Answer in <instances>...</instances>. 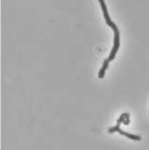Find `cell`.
<instances>
[{
	"label": "cell",
	"instance_id": "cell-1",
	"mask_svg": "<svg viewBox=\"0 0 149 150\" xmlns=\"http://www.w3.org/2000/svg\"><path fill=\"white\" fill-rule=\"evenodd\" d=\"M99 2H100V6H101V9H102V12H103V16H104V19L106 21V23L109 26L112 27V29L114 30V33L113 49H112V52H111V54L109 55V57L104 60V63H103V65H102V67H101L100 72H99V78L102 79V78H104L105 71H106L107 68H108L109 63L111 62L112 60L114 59L116 53H117V51L119 49V46H120V33H119V29H118L117 25H116L115 23L111 20V18L109 16V13H108V9H107V7H106V4L104 2V0H99Z\"/></svg>",
	"mask_w": 149,
	"mask_h": 150
},
{
	"label": "cell",
	"instance_id": "cell-2",
	"mask_svg": "<svg viewBox=\"0 0 149 150\" xmlns=\"http://www.w3.org/2000/svg\"><path fill=\"white\" fill-rule=\"evenodd\" d=\"M109 133H114L115 132V131H117V132H119L121 135H123V136H126V137H128L129 139H131V140H134V141H140L141 140V136H139V135H134V134H131V133H129V132H126V131L122 130L120 129V127L119 126H114L113 127V128H110L109 129Z\"/></svg>",
	"mask_w": 149,
	"mask_h": 150
},
{
	"label": "cell",
	"instance_id": "cell-3",
	"mask_svg": "<svg viewBox=\"0 0 149 150\" xmlns=\"http://www.w3.org/2000/svg\"><path fill=\"white\" fill-rule=\"evenodd\" d=\"M125 118H126V112H124V114L121 115V116L119 117V119L117 120V124H116V125L120 127L121 123H123V121L125 120Z\"/></svg>",
	"mask_w": 149,
	"mask_h": 150
},
{
	"label": "cell",
	"instance_id": "cell-4",
	"mask_svg": "<svg viewBox=\"0 0 149 150\" xmlns=\"http://www.w3.org/2000/svg\"><path fill=\"white\" fill-rule=\"evenodd\" d=\"M130 123V120H129V112H126V118L123 121V124L124 125H129Z\"/></svg>",
	"mask_w": 149,
	"mask_h": 150
}]
</instances>
